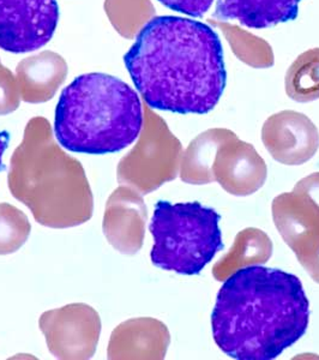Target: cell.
Instances as JSON below:
<instances>
[{
  "label": "cell",
  "mask_w": 319,
  "mask_h": 360,
  "mask_svg": "<svg viewBox=\"0 0 319 360\" xmlns=\"http://www.w3.org/2000/svg\"><path fill=\"white\" fill-rule=\"evenodd\" d=\"M301 0H217L215 17L247 28L266 29L294 21Z\"/></svg>",
  "instance_id": "5bb4252c"
},
{
  "label": "cell",
  "mask_w": 319,
  "mask_h": 360,
  "mask_svg": "<svg viewBox=\"0 0 319 360\" xmlns=\"http://www.w3.org/2000/svg\"><path fill=\"white\" fill-rule=\"evenodd\" d=\"M8 185L40 225L70 229L86 224L94 196L82 164L56 143L49 124L33 120L13 152Z\"/></svg>",
  "instance_id": "3957f363"
},
{
  "label": "cell",
  "mask_w": 319,
  "mask_h": 360,
  "mask_svg": "<svg viewBox=\"0 0 319 360\" xmlns=\"http://www.w3.org/2000/svg\"><path fill=\"white\" fill-rule=\"evenodd\" d=\"M221 217L200 202L156 203L149 226L154 266L181 275H197L225 248Z\"/></svg>",
  "instance_id": "5b68a950"
},
{
  "label": "cell",
  "mask_w": 319,
  "mask_h": 360,
  "mask_svg": "<svg viewBox=\"0 0 319 360\" xmlns=\"http://www.w3.org/2000/svg\"><path fill=\"white\" fill-rule=\"evenodd\" d=\"M147 220L143 195L131 186L120 185L107 201L103 234L120 254L132 256L143 246Z\"/></svg>",
  "instance_id": "7c38bea8"
},
{
  "label": "cell",
  "mask_w": 319,
  "mask_h": 360,
  "mask_svg": "<svg viewBox=\"0 0 319 360\" xmlns=\"http://www.w3.org/2000/svg\"><path fill=\"white\" fill-rule=\"evenodd\" d=\"M32 231L29 219L22 210L0 203V255H11L21 249Z\"/></svg>",
  "instance_id": "d6986e66"
},
{
  "label": "cell",
  "mask_w": 319,
  "mask_h": 360,
  "mask_svg": "<svg viewBox=\"0 0 319 360\" xmlns=\"http://www.w3.org/2000/svg\"><path fill=\"white\" fill-rule=\"evenodd\" d=\"M176 13L191 17H202L211 8L214 0H157Z\"/></svg>",
  "instance_id": "ffe728a7"
},
{
  "label": "cell",
  "mask_w": 319,
  "mask_h": 360,
  "mask_svg": "<svg viewBox=\"0 0 319 360\" xmlns=\"http://www.w3.org/2000/svg\"><path fill=\"white\" fill-rule=\"evenodd\" d=\"M124 63L145 103L160 111L207 115L225 91L221 40L211 27L190 18H152Z\"/></svg>",
  "instance_id": "6da1fadb"
},
{
  "label": "cell",
  "mask_w": 319,
  "mask_h": 360,
  "mask_svg": "<svg viewBox=\"0 0 319 360\" xmlns=\"http://www.w3.org/2000/svg\"><path fill=\"white\" fill-rule=\"evenodd\" d=\"M210 22L216 25L217 28L221 29L239 60L254 69H266L274 65V52L266 40L239 28L237 25L213 20Z\"/></svg>",
  "instance_id": "ac0fdd59"
},
{
  "label": "cell",
  "mask_w": 319,
  "mask_h": 360,
  "mask_svg": "<svg viewBox=\"0 0 319 360\" xmlns=\"http://www.w3.org/2000/svg\"><path fill=\"white\" fill-rule=\"evenodd\" d=\"M58 22L57 0H0V49L22 54L42 49Z\"/></svg>",
  "instance_id": "9c48e42d"
},
{
  "label": "cell",
  "mask_w": 319,
  "mask_h": 360,
  "mask_svg": "<svg viewBox=\"0 0 319 360\" xmlns=\"http://www.w3.org/2000/svg\"><path fill=\"white\" fill-rule=\"evenodd\" d=\"M138 142L119 161V184L136 188L142 195L155 191L181 172L183 146L162 119L145 110Z\"/></svg>",
  "instance_id": "8992f818"
},
{
  "label": "cell",
  "mask_w": 319,
  "mask_h": 360,
  "mask_svg": "<svg viewBox=\"0 0 319 360\" xmlns=\"http://www.w3.org/2000/svg\"><path fill=\"white\" fill-rule=\"evenodd\" d=\"M266 150L280 164H306L319 148V131L311 119L295 111H281L266 119L262 127Z\"/></svg>",
  "instance_id": "30bf717a"
},
{
  "label": "cell",
  "mask_w": 319,
  "mask_h": 360,
  "mask_svg": "<svg viewBox=\"0 0 319 360\" xmlns=\"http://www.w3.org/2000/svg\"><path fill=\"white\" fill-rule=\"evenodd\" d=\"M273 255V243L268 234L258 229H246L239 232L228 252L214 266L213 275L223 281L237 270L250 266L266 264Z\"/></svg>",
  "instance_id": "9a60e30c"
},
{
  "label": "cell",
  "mask_w": 319,
  "mask_h": 360,
  "mask_svg": "<svg viewBox=\"0 0 319 360\" xmlns=\"http://www.w3.org/2000/svg\"><path fill=\"white\" fill-rule=\"evenodd\" d=\"M143 123L142 103L131 86L111 75L91 72L63 90L54 134L70 152L103 155L131 146Z\"/></svg>",
  "instance_id": "277c9868"
},
{
  "label": "cell",
  "mask_w": 319,
  "mask_h": 360,
  "mask_svg": "<svg viewBox=\"0 0 319 360\" xmlns=\"http://www.w3.org/2000/svg\"><path fill=\"white\" fill-rule=\"evenodd\" d=\"M47 347L54 358L86 360L94 356L101 334V319L86 304H69L49 310L39 319Z\"/></svg>",
  "instance_id": "ba28073f"
},
{
  "label": "cell",
  "mask_w": 319,
  "mask_h": 360,
  "mask_svg": "<svg viewBox=\"0 0 319 360\" xmlns=\"http://www.w3.org/2000/svg\"><path fill=\"white\" fill-rule=\"evenodd\" d=\"M278 232L313 281L319 283V172L300 180L273 202Z\"/></svg>",
  "instance_id": "52a82bcc"
},
{
  "label": "cell",
  "mask_w": 319,
  "mask_h": 360,
  "mask_svg": "<svg viewBox=\"0 0 319 360\" xmlns=\"http://www.w3.org/2000/svg\"><path fill=\"white\" fill-rule=\"evenodd\" d=\"M310 302L300 278L276 268L250 266L229 275L211 315L215 342L237 360H271L301 339Z\"/></svg>",
  "instance_id": "7a4b0ae2"
},
{
  "label": "cell",
  "mask_w": 319,
  "mask_h": 360,
  "mask_svg": "<svg viewBox=\"0 0 319 360\" xmlns=\"http://www.w3.org/2000/svg\"><path fill=\"white\" fill-rule=\"evenodd\" d=\"M266 161L254 146L233 131L222 142L214 160L213 180L233 196H250L266 183Z\"/></svg>",
  "instance_id": "8fae6325"
},
{
  "label": "cell",
  "mask_w": 319,
  "mask_h": 360,
  "mask_svg": "<svg viewBox=\"0 0 319 360\" xmlns=\"http://www.w3.org/2000/svg\"><path fill=\"white\" fill-rule=\"evenodd\" d=\"M229 134L228 129H209L188 144V149L183 153L179 172L184 183L193 185L214 183V160Z\"/></svg>",
  "instance_id": "2e32d148"
},
{
  "label": "cell",
  "mask_w": 319,
  "mask_h": 360,
  "mask_svg": "<svg viewBox=\"0 0 319 360\" xmlns=\"http://www.w3.org/2000/svg\"><path fill=\"white\" fill-rule=\"evenodd\" d=\"M10 142V134L8 131H0V171L3 169V156Z\"/></svg>",
  "instance_id": "44dd1931"
},
{
  "label": "cell",
  "mask_w": 319,
  "mask_h": 360,
  "mask_svg": "<svg viewBox=\"0 0 319 360\" xmlns=\"http://www.w3.org/2000/svg\"><path fill=\"white\" fill-rule=\"evenodd\" d=\"M286 93L297 103L319 98V47L300 54L287 71Z\"/></svg>",
  "instance_id": "e0dca14e"
},
{
  "label": "cell",
  "mask_w": 319,
  "mask_h": 360,
  "mask_svg": "<svg viewBox=\"0 0 319 360\" xmlns=\"http://www.w3.org/2000/svg\"><path fill=\"white\" fill-rule=\"evenodd\" d=\"M169 342L168 328L161 321L150 317L129 319L112 333L107 358L164 359Z\"/></svg>",
  "instance_id": "4fadbf2b"
}]
</instances>
